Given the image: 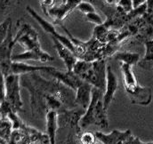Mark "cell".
Returning <instances> with one entry per match:
<instances>
[{
	"label": "cell",
	"instance_id": "obj_12",
	"mask_svg": "<svg viewBox=\"0 0 153 144\" xmlns=\"http://www.w3.org/2000/svg\"><path fill=\"white\" fill-rule=\"evenodd\" d=\"M52 38L53 41L54 47H55L60 58L64 62V64L67 68V71L71 72L73 71V68L76 63V62L78 61L76 55L75 53H73L70 49H68L66 46H64L57 39H55L53 37H52Z\"/></svg>",
	"mask_w": 153,
	"mask_h": 144
},
{
	"label": "cell",
	"instance_id": "obj_5",
	"mask_svg": "<svg viewBox=\"0 0 153 144\" xmlns=\"http://www.w3.org/2000/svg\"><path fill=\"white\" fill-rule=\"evenodd\" d=\"M80 1L77 0H70L60 2V4H53V1H41V6L44 10V13L52 17L56 23L62 21L68 13L71 12L76 8Z\"/></svg>",
	"mask_w": 153,
	"mask_h": 144
},
{
	"label": "cell",
	"instance_id": "obj_3",
	"mask_svg": "<svg viewBox=\"0 0 153 144\" xmlns=\"http://www.w3.org/2000/svg\"><path fill=\"white\" fill-rule=\"evenodd\" d=\"M80 78L103 93L106 88L107 68L106 62L103 60L92 62L89 69L80 76Z\"/></svg>",
	"mask_w": 153,
	"mask_h": 144
},
{
	"label": "cell",
	"instance_id": "obj_25",
	"mask_svg": "<svg viewBox=\"0 0 153 144\" xmlns=\"http://www.w3.org/2000/svg\"><path fill=\"white\" fill-rule=\"evenodd\" d=\"M123 144H153V142H151V143H143L138 137H134V135H131Z\"/></svg>",
	"mask_w": 153,
	"mask_h": 144
},
{
	"label": "cell",
	"instance_id": "obj_8",
	"mask_svg": "<svg viewBox=\"0 0 153 144\" xmlns=\"http://www.w3.org/2000/svg\"><path fill=\"white\" fill-rule=\"evenodd\" d=\"M15 44L11 30L5 40L0 45V71L4 76L10 75V67L13 62L12 52Z\"/></svg>",
	"mask_w": 153,
	"mask_h": 144
},
{
	"label": "cell",
	"instance_id": "obj_26",
	"mask_svg": "<svg viewBox=\"0 0 153 144\" xmlns=\"http://www.w3.org/2000/svg\"><path fill=\"white\" fill-rule=\"evenodd\" d=\"M147 1H142V0H139V1H136V0H134V1H132V4H133V9H137V8H139V7H141L143 4H144L145 3H146Z\"/></svg>",
	"mask_w": 153,
	"mask_h": 144
},
{
	"label": "cell",
	"instance_id": "obj_4",
	"mask_svg": "<svg viewBox=\"0 0 153 144\" xmlns=\"http://www.w3.org/2000/svg\"><path fill=\"white\" fill-rule=\"evenodd\" d=\"M5 102L13 112L22 110L23 103L21 97V76L11 74L5 76Z\"/></svg>",
	"mask_w": 153,
	"mask_h": 144
},
{
	"label": "cell",
	"instance_id": "obj_9",
	"mask_svg": "<svg viewBox=\"0 0 153 144\" xmlns=\"http://www.w3.org/2000/svg\"><path fill=\"white\" fill-rule=\"evenodd\" d=\"M46 73H48L49 75L53 76L59 83L63 84L64 85L68 86L69 88H71L74 91H76L77 88L79 87V85L83 83V80L79 76H77L76 74H74L73 71L62 72L57 71L56 69H54L53 67Z\"/></svg>",
	"mask_w": 153,
	"mask_h": 144
},
{
	"label": "cell",
	"instance_id": "obj_23",
	"mask_svg": "<svg viewBox=\"0 0 153 144\" xmlns=\"http://www.w3.org/2000/svg\"><path fill=\"white\" fill-rule=\"evenodd\" d=\"M5 101V76L0 71V102Z\"/></svg>",
	"mask_w": 153,
	"mask_h": 144
},
{
	"label": "cell",
	"instance_id": "obj_13",
	"mask_svg": "<svg viewBox=\"0 0 153 144\" xmlns=\"http://www.w3.org/2000/svg\"><path fill=\"white\" fill-rule=\"evenodd\" d=\"M92 90L93 85L83 81V83L79 85L76 91V99L74 103L80 106L83 110H86L90 105L92 99Z\"/></svg>",
	"mask_w": 153,
	"mask_h": 144
},
{
	"label": "cell",
	"instance_id": "obj_18",
	"mask_svg": "<svg viewBox=\"0 0 153 144\" xmlns=\"http://www.w3.org/2000/svg\"><path fill=\"white\" fill-rule=\"evenodd\" d=\"M146 53L142 61L139 62V66L143 69L149 70L153 67V40H147L145 42Z\"/></svg>",
	"mask_w": 153,
	"mask_h": 144
},
{
	"label": "cell",
	"instance_id": "obj_15",
	"mask_svg": "<svg viewBox=\"0 0 153 144\" xmlns=\"http://www.w3.org/2000/svg\"><path fill=\"white\" fill-rule=\"evenodd\" d=\"M53 67L45 66H32L22 62H13L10 67V75H25L33 72L45 71L48 72Z\"/></svg>",
	"mask_w": 153,
	"mask_h": 144
},
{
	"label": "cell",
	"instance_id": "obj_20",
	"mask_svg": "<svg viewBox=\"0 0 153 144\" xmlns=\"http://www.w3.org/2000/svg\"><path fill=\"white\" fill-rule=\"evenodd\" d=\"M76 8L81 13H85V15L88 13H95V8L94 7V5L89 2H85V1H80Z\"/></svg>",
	"mask_w": 153,
	"mask_h": 144
},
{
	"label": "cell",
	"instance_id": "obj_14",
	"mask_svg": "<svg viewBox=\"0 0 153 144\" xmlns=\"http://www.w3.org/2000/svg\"><path fill=\"white\" fill-rule=\"evenodd\" d=\"M27 60L39 61L42 62H46L53 60V57L45 51H25L24 53L13 55L12 62H22Z\"/></svg>",
	"mask_w": 153,
	"mask_h": 144
},
{
	"label": "cell",
	"instance_id": "obj_27",
	"mask_svg": "<svg viewBox=\"0 0 153 144\" xmlns=\"http://www.w3.org/2000/svg\"><path fill=\"white\" fill-rule=\"evenodd\" d=\"M0 106H1V102H0Z\"/></svg>",
	"mask_w": 153,
	"mask_h": 144
},
{
	"label": "cell",
	"instance_id": "obj_1",
	"mask_svg": "<svg viewBox=\"0 0 153 144\" xmlns=\"http://www.w3.org/2000/svg\"><path fill=\"white\" fill-rule=\"evenodd\" d=\"M103 94L102 91L93 87L90 105L78 122L82 129H85L91 125L100 126L101 128L108 127L107 110L103 105Z\"/></svg>",
	"mask_w": 153,
	"mask_h": 144
},
{
	"label": "cell",
	"instance_id": "obj_7",
	"mask_svg": "<svg viewBox=\"0 0 153 144\" xmlns=\"http://www.w3.org/2000/svg\"><path fill=\"white\" fill-rule=\"evenodd\" d=\"M26 10L28 11V13L38 22V23H39V25L42 27V29L45 31V32H47L48 34H50L52 37H53V38H55V39H57L59 42H61L64 46H66L68 49H70L73 53H75L76 55V46L74 45V44L71 41V39L69 38V37H66V36H64L63 35H61V34H59L57 31H56V30H55V28H54V26L52 24V23H50L49 22H47V21H45L44 18H42L39 14H38V13L33 9V8H31L30 6H27L26 7ZM77 57V56H76Z\"/></svg>",
	"mask_w": 153,
	"mask_h": 144
},
{
	"label": "cell",
	"instance_id": "obj_22",
	"mask_svg": "<svg viewBox=\"0 0 153 144\" xmlns=\"http://www.w3.org/2000/svg\"><path fill=\"white\" fill-rule=\"evenodd\" d=\"M96 137L91 133H85L81 137L82 144H96Z\"/></svg>",
	"mask_w": 153,
	"mask_h": 144
},
{
	"label": "cell",
	"instance_id": "obj_17",
	"mask_svg": "<svg viewBox=\"0 0 153 144\" xmlns=\"http://www.w3.org/2000/svg\"><path fill=\"white\" fill-rule=\"evenodd\" d=\"M114 59L121 62V63L127 64L131 67L136 65L140 62V54L128 52H118L114 55Z\"/></svg>",
	"mask_w": 153,
	"mask_h": 144
},
{
	"label": "cell",
	"instance_id": "obj_2",
	"mask_svg": "<svg viewBox=\"0 0 153 144\" xmlns=\"http://www.w3.org/2000/svg\"><path fill=\"white\" fill-rule=\"evenodd\" d=\"M120 67L123 76V84L131 103L141 106L149 105L152 99V89L149 87H143L138 84L131 66L121 63Z\"/></svg>",
	"mask_w": 153,
	"mask_h": 144
},
{
	"label": "cell",
	"instance_id": "obj_16",
	"mask_svg": "<svg viewBox=\"0 0 153 144\" xmlns=\"http://www.w3.org/2000/svg\"><path fill=\"white\" fill-rule=\"evenodd\" d=\"M46 134L49 139V144H55L56 131L58 128V113L57 111H49L45 115Z\"/></svg>",
	"mask_w": 153,
	"mask_h": 144
},
{
	"label": "cell",
	"instance_id": "obj_6",
	"mask_svg": "<svg viewBox=\"0 0 153 144\" xmlns=\"http://www.w3.org/2000/svg\"><path fill=\"white\" fill-rule=\"evenodd\" d=\"M15 43L20 44L26 51H42L38 32L28 23H22L14 36Z\"/></svg>",
	"mask_w": 153,
	"mask_h": 144
},
{
	"label": "cell",
	"instance_id": "obj_10",
	"mask_svg": "<svg viewBox=\"0 0 153 144\" xmlns=\"http://www.w3.org/2000/svg\"><path fill=\"white\" fill-rule=\"evenodd\" d=\"M94 135L97 141L101 142L102 144H123L133 134L130 130H126L123 132L113 130L108 134H105L102 132H96Z\"/></svg>",
	"mask_w": 153,
	"mask_h": 144
},
{
	"label": "cell",
	"instance_id": "obj_19",
	"mask_svg": "<svg viewBox=\"0 0 153 144\" xmlns=\"http://www.w3.org/2000/svg\"><path fill=\"white\" fill-rule=\"evenodd\" d=\"M12 30V19L7 18L0 23V45L5 40L10 30Z\"/></svg>",
	"mask_w": 153,
	"mask_h": 144
},
{
	"label": "cell",
	"instance_id": "obj_11",
	"mask_svg": "<svg viewBox=\"0 0 153 144\" xmlns=\"http://www.w3.org/2000/svg\"><path fill=\"white\" fill-rule=\"evenodd\" d=\"M117 89V79L111 66L107 67V81L106 88L103 94V105L104 108L107 110L111 102L114 99V94Z\"/></svg>",
	"mask_w": 153,
	"mask_h": 144
},
{
	"label": "cell",
	"instance_id": "obj_21",
	"mask_svg": "<svg viewBox=\"0 0 153 144\" xmlns=\"http://www.w3.org/2000/svg\"><path fill=\"white\" fill-rule=\"evenodd\" d=\"M86 20L92 23H94L96 25H102L103 24V20L102 18L95 12V13H88L86 14Z\"/></svg>",
	"mask_w": 153,
	"mask_h": 144
},
{
	"label": "cell",
	"instance_id": "obj_24",
	"mask_svg": "<svg viewBox=\"0 0 153 144\" xmlns=\"http://www.w3.org/2000/svg\"><path fill=\"white\" fill-rule=\"evenodd\" d=\"M118 4L126 12H132L133 11V4H132V1H127V0L119 1L118 2Z\"/></svg>",
	"mask_w": 153,
	"mask_h": 144
}]
</instances>
